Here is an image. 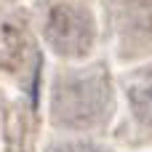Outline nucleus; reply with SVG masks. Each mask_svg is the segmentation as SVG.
<instances>
[{
  "instance_id": "nucleus-1",
  "label": "nucleus",
  "mask_w": 152,
  "mask_h": 152,
  "mask_svg": "<svg viewBox=\"0 0 152 152\" xmlns=\"http://www.w3.org/2000/svg\"><path fill=\"white\" fill-rule=\"evenodd\" d=\"M128 96H131V104H134V112L139 115V120L152 123V69L139 72L128 83Z\"/></svg>"
}]
</instances>
